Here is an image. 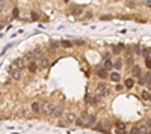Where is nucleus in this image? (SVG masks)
Here are the masks:
<instances>
[{
  "instance_id": "f704fd0d",
  "label": "nucleus",
  "mask_w": 151,
  "mask_h": 134,
  "mask_svg": "<svg viewBox=\"0 0 151 134\" xmlns=\"http://www.w3.org/2000/svg\"><path fill=\"white\" fill-rule=\"evenodd\" d=\"M32 18H33V20H38L39 17H38V14H36V12H32Z\"/></svg>"
},
{
  "instance_id": "c9c22d12",
  "label": "nucleus",
  "mask_w": 151,
  "mask_h": 134,
  "mask_svg": "<svg viewBox=\"0 0 151 134\" xmlns=\"http://www.w3.org/2000/svg\"><path fill=\"white\" fill-rule=\"evenodd\" d=\"M103 59L106 60V59H110V54L109 53H104V56H103Z\"/></svg>"
},
{
  "instance_id": "5701e85b",
  "label": "nucleus",
  "mask_w": 151,
  "mask_h": 134,
  "mask_svg": "<svg viewBox=\"0 0 151 134\" xmlns=\"http://www.w3.org/2000/svg\"><path fill=\"white\" fill-rule=\"evenodd\" d=\"M150 91H142V100H145V101H148L150 100Z\"/></svg>"
},
{
  "instance_id": "ddd939ff",
  "label": "nucleus",
  "mask_w": 151,
  "mask_h": 134,
  "mask_svg": "<svg viewBox=\"0 0 151 134\" xmlns=\"http://www.w3.org/2000/svg\"><path fill=\"white\" fill-rule=\"evenodd\" d=\"M109 78H110L112 81H115V83H118V81L121 80V75H119V72H110V75H109Z\"/></svg>"
},
{
  "instance_id": "423d86ee",
  "label": "nucleus",
  "mask_w": 151,
  "mask_h": 134,
  "mask_svg": "<svg viewBox=\"0 0 151 134\" xmlns=\"http://www.w3.org/2000/svg\"><path fill=\"white\" fill-rule=\"evenodd\" d=\"M62 115H64V107H62V106H54L53 110H51V116L57 119V118H61Z\"/></svg>"
},
{
  "instance_id": "9b49d317",
  "label": "nucleus",
  "mask_w": 151,
  "mask_h": 134,
  "mask_svg": "<svg viewBox=\"0 0 151 134\" xmlns=\"http://www.w3.org/2000/svg\"><path fill=\"white\" fill-rule=\"evenodd\" d=\"M138 133L139 134H150V127L145 124V125H141L138 127Z\"/></svg>"
},
{
  "instance_id": "aec40b11",
  "label": "nucleus",
  "mask_w": 151,
  "mask_h": 134,
  "mask_svg": "<svg viewBox=\"0 0 151 134\" xmlns=\"http://www.w3.org/2000/svg\"><path fill=\"white\" fill-rule=\"evenodd\" d=\"M124 84H126V87H133V84H135V81H133V78H127L126 81H124Z\"/></svg>"
},
{
  "instance_id": "20e7f679",
  "label": "nucleus",
  "mask_w": 151,
  "mask_h": 134,
  "mask_svg": "<svg viewBox=\"0 0 151 134\" xmlns=\"http://www.w3.org/2000/svg\"><path fill=\"white\" fill-rule=\"evenodd\" d=\"M26 65H27V63H26V59H24V57H17V59L14 60V66L18 68V69H21V71L26 68Z\"/></svg>"
},
{
  "instance_id": "b1692460",
  "label": "nucleus",
  "mask_w": 151,
  "mask_h": 134,
  "mask_svg": "<svg viewBox=\"0 0 151 134\" xmlns=\"http://www.w3.org/2000/svg\"><path fill=\"white\" fill-rule=\"evenodd\" d=\"M83 12V9L80 8V6H74V9H73V14L74 15H79V14H82Z\"/></svg>"
},
{
  "instance_id": "c756f323",
  "label": "nucleus",
  "mask_w": 151,
  "mask_h": 134,
  "mask_svg": "<svg viewBox=\"0 0 151 134\" xmlns=\"http://www.w3.org/2000/svg\"><path fill=\"white\" fill-rule=\"evenodd\" d=\"M112 18H113L112 15H101V20H103V21H109V20H112Z\"/></svg>"
},
{
  "instance_id": "f3484780",
  "label": "nucleus",
  "mask_w": 151,
  "mask_h": 134,
  "mask_svg": "<svg viewBox=\"0 0 151 134\" xmlns=\"http://www.w3.org/2000/svg\"><path fill=\"white\" fill-rule=\"evenodd\" d=\"M106 74H107V71H106L104 68H98V69H97V75H98L100 78H104Z\"/></svg>"
},
{
  "instance_id": "f257e3e1",
  "label": "nucleus",
  "mask_w": 151,
  "mask_h": 134,
  "mask_svg": "<svg viewBox=\"0 0 151 134\" xmlns=\"http://www.w3.org/2000/svg\"><path fill=\"white\" fill-rule=\"evenodd\" d=\"M9 75L12 77V80H21V69H18L14 65H11L9 66Z\"/></svg>"
},
{
  "instance_id": "473e14b6",
  "label": "nucleus",
  "mask_w": 151,
  "mask_h": 134,
  "mask_svg": "<svg viewBox=\"0 0 151 134\" xmlns=\"http://www.w3.org/2000/svg\"><path fill=\"white\" fill-rule=\"evenodd\" d=\"M130 134H139L138 133V127H133V128L130 130Z\"/></svg>"
},
{
  "instance_id": "6ab92c4d",
  "label": "nucleus",
  "mask_w": 151,
  "mask_h": 134,
  "mask_svg": "<svg viewBox=\"0 0 151 134\" xmlns=\"http://www.w3.org/2000/svg\"><path fill=\"white\" fill-rule=\"evenodd\" d=\"M61 45H62L64 48H71V47H73V42H71V41H67V39H65V41H62V44H61Z\"/></svg>"
},
{
  "instance_id": "9d476101",
  "label": "nucleus",
  "mask_w": 151,
  "mask_h": 134,
  "mask_svg": "<svg viewBox=\"0 0 151 134\" xmlns=\"http://www.w3.org/2000/svg\"><path fill=\"white\" fill-rule=\"evenodd\" d=\"M30 109H32V112H33V113H41V103H38V101L32 103Z\"/></svg>"
},
{
  "instance_id": "a878e982",
  "label": "nucleus",
  "mask_w": 151,
  "mask_h": 134,
  "mask_svg": "<svg viewBox=\"0 0 151 134\" xmlns=\"http://www.w3.org/2000/svg\"><path fill=\"white\" fill-rule=\"evenodd\" d=\"M133 50H135V53H136V54H141V51H142V47H141V45H138V44H136V45H135V47H133Z\"/></svg>"
},
{
  "instance_id": "e433bc0d",
  "label": "nucleus",
  "mask_w": 151,
  "mask_h": 134,
  "mask_svg": "<svg viewBox=\"0 0 151 134\" xmlns=\"http://www.w3.org/2000/svg\"><path fill=\"white\" fill-rule=\"evenodd\" d=\"M148 101H151V95H150V100H148Z\"/></svg>"
},
{
  "instance_id": "cd10ccee",
  "label": "nucleus",
  "mask_w": 151,
  "mask_h": 134,
  "mask_svg": "<svg viewBox=\"0 0 151 134\" xmlns=\"http://www.w3.org/2000/svg\"><path fill=\"white\" fill-rule=\"evenodd\" d=\"M144 80H145V83H151V71H150V72H147V74H145Z\"/></svg>"
},
{
  "instance_id": "412c9836",
  "label": "nucleus",
  "mask_w": 151,
  "mask_h": 134,
  "mask_svg": "<svg viewBox=\"0 0 151 134\" xmlns=\"http://www.w3.org/2000/svg\"><path fill=\"white\" fill-rule=\"evenodd\" d=\"M141 53H142V56H144L145 59H148V57H150V48H147V47H145V48H142V51H141Z\"/></svg>"
},
{
  "instance_id": "2eb2a0df",
  "label": "nucleus",
  "mask_w": 151,
  "mask_h": 134,
  "mask_svg": "<svg viewBox=\"0 0 151 134\" xmlns=\"http://www.w3.org/2000/svg\"><path fill=\"white\" fill-rule=\"evenodd\" d=\"M103 68H104L106 71H110V69L113 68V62H112L110 59H106V60H104V66H103Z\"/></svg>"
},
{
  "instance_id": "c85d7f7f",
  "label": "nucleus",
  "mask_w": 151,
  "mask_h": 134,
  "mask_svg": "<svg viewBox=\"0 0 151 134\" xmlns=\"http://www.w3.org/2000/svg\"><path fill=\"white\" fill-rule=\"evenodd\" d=\"M5 8H6V2H5V0H0V12H3Z\"/></svg>"
},
{
  "instance_id": "f03ea898",
  "label": "nucleus",
  "mask_w": 151,
  "mask_h": 134,
  "mask_svg": "<svg viewBox=\"0 0 151 134\" xmlns=\"http://www.w3.org/2000/svg\"><path fill=\"white\" fill-rule=\"evenodd\" d=\"M85 101H86V104H89V106H97V104L100 103V95H86Z\"/></svg>"
},
{
  "instance_id": "6e6552de",
  "label": "nucleus",
  "mask_w": 151,
  "mask_h": 134,
  "mask_svg": "<svg viewBox=\"0 0 151 134\" xmlns=\"http://www.w3.org/2000/svg\"><path fill=\"white\" fill-rule=\"evenodd\" d=\"M132 74H133V77H141V75H142L141 66H139V65H133V66H132Z\"/></svg>"
},
{
  "instance_id": "7ed1b4c3",
  "label": "nucleus",
  "mask_w": 151,
  "mask_h": 134,
  "mask_svg": "<svg viewBox=\"0 0 151 134\" xmlns=\"http://www.w3.org/2000/svg\"><path fill=\"white\" fill-rule=\"evenodd\" d=\"M53 107H54V104H53V103H50V101H47V103H44V104L41 106V112H42L44 115H51Z\"/></svg>"
},
{
  "instance_id": "f8f14e48",
  "label": "nucleus",
  "mask_w": 151,
  "mask_h": 134,
  "mask_svg": "<svg viewBox=\"0 0 151 134\" xmlns=\"http://www.w3.org/2000/svg\"><path fill=\"white\" fill-rule=\"evenodd\" d=\"M26 68H27L30 72H36V69H38V63H36V62H29V65H26Z\"/></svg>"
},
{
  "instance_id": "4be33fe9",
  "label": "nucleus",
  "mask_w": 151,
  "mask_h": 134,
  "mask_svg": "<svg viewBox=\"0 0 151 134\" xmlns=\"http://www.w3.org/2000/svg\"><path fill=\"white\" fill-rule=\"evenodd\" d=\"M76 124H77V125H80V127H85V125H86V122H85L83 116H80L79 119H76Z\"/></svg>"
},
{
  "instance_id": "72a5a7b5",
  "label": "nucleus",
  "mask_w": 151,
  "mask_h": 134,
  "mask_svg": "<svg viewBox=\"0 0 151 134\" xmlns=\"http://www.w3.org/2000/svg\"><path fill=\"white\" fill-rule=\"evenodd\" d=\"M145 63H147V66L151 69V60H150V57H148V59H145Z\"/></svg>"
},
{
  "instance_id": "393cba45",
  "label": "nucleus",
  "mask_w": 151,
  "mask_h": 134,
  "mask_svg": "<svg viewBox=\"0 0 151 134\" xmlns=\"http://www.w3.org/2000/svg\"><path fill=\"white\" fill-rule=\"evenodd\" d=\"M59 45H61V44H59V42H56V41H51V42H50V47H51L53 50H56V48H59Z\"/></svg>"
},
{
  "instance_id": "1a4fd4ad",
  "label": "nucleus",
  "mask_w": 151,
  "mask_h": 134,
  "mask_svg": "<svg viewBox=\"0 0 151 134\" xmlns=\"http://www.w3.org/2000/svg\"><path fill=\"white\" fill-rule=\"evenodd\" d=\"M38 60H39V65H41L42 68H47V66L50 65V60H48V59H47V56H44V54H42V56H39V59H38Z\"/></svg>"
},
{
  "instance_id": "0eeeda50",
  "label": "nucleus",
  "mask_w": 151,
  "mask_h": 134,
  "mask_svg": "<svg viewBox=\"0 0 151 134\" xmlns=\"http://www.w3.org/2000/svg\"><path fill=\"white\" fill-rule=\"evenodd\" d=\"M83 119H85L86 125H94V124L97 122L95 115H89V113H85V115H83Z\"/></svg>"
},
{
  "instance_id": "a211bd4d",
  "label": "nucleus",
  "mask_w": 151,
  "mask_h": 134,
  "mask_svg": "<svg viewBox=\"0 0 151 134\" xmlns=\"http://www.w3.org/2000/svg\"><path fill=\"white\" fill-rule=\"evenodd\" d=\"M26 62H36V56H35V53H29V54L26 56Z\"/></svg>"
},
{
  "instance_id": "2f4dec72",
  "label": "nucleus",
  "mask_w": 151,
  "mask_h": 134,
  "mask_svg": "<svg viewBox=\"0 0 151 134\" xmlns=\"http://www.w3.org/2000/svg\"><path fill=\"white\" fill-rule=\"evenodd\" d=\"M138 78H139V80H138V83H139L141 86H144V84H145V80H144L142 77H138Z\"/></svg>"
},
{
  "instance_id": "bb28decb",
  "label": "nucleus",
  "mask_w": 151,
  "mask_h": 134,
  "mask_svg": "<svg viewBox=\"0 0 151 134\" xmlns=\"http://www.w3.org/2000/svg\"><path fill=\"white\" fill-rule=\"evenodd\" d=\"M123 48H124V45H123V44H121V45H118V47H113V53H115V54H118Z\"/></svg>"
},
{
  "instance_id": "4468645a",
  "label": "nucleus",
  "mask_w": 151,
  "mask_h": 134,
  "mask_svg": "<svg viewBox=\"0 0 151 134\" xmlns=\"http://www.w3.org/2000/svg\"><path fill=\"white\" fill-rule=\"evenodd\" d=\"M76 115L74 113H68L67 116H65V121H67V124H73V122H76Z\"/></svg>"
},
{
  "instance_id": "7c9ffc66",
  "label": "nucleus",
  "mask_w": 151,
  "mask_h": 134,
  "mask_svg": "<svg viewBox=\"0 0 151 134\" xmlns=\"http://www.w3.org/2000/svg\"><path fill=\"white\" fill-rule=\"evenodd\" d=\"M118 130H119V131H124V130H126V125H124L123 122H118Z\"/></svg>"
},
{
  "instance_id": "dca6fc26",
  "label": "nucleus",
  "mask_w": 151,
  "mask_h": 134,
  "mask_svg": "<svg viewBox=\"0 0 151 134\" xmlns=\"http://www.w3.org/2000/svg\"><path fill=\"white\" fill-rule=\"evenodd\" d=\"M113 68H115V69H121V68H123V60H121L119 57L115 59V62H113Z\"/></svg>"
},
{
  "instance_id": "39448f33",
  "label": "nucleus",
  "mask_w": 151,
  "mask_h": 134,
  "mask_svg": "<svg viewBox=\"0 0 151 134\" xmlns=\"http://www.w3.org/2000/svg\"><path fill=\"white\" fill-rule=\"evenodd\" d=\"M97 92H98V95H100V97H101V95H107V94H109V87L106 86V83H103V81H101V83H98V84H97Z\"/></svg>"
}]
</instances>
